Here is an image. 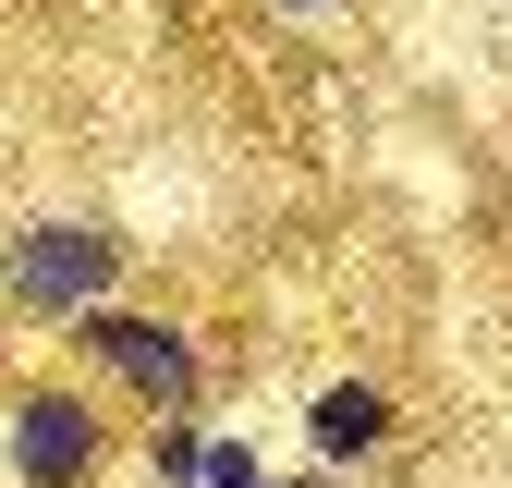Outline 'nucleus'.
Returning <instances> with one entry per match:
<instances>
[{
  "label": "nucleus",
  "mask_w": 512,
  "mask_h": 488,
  "mask_svg": "<svg viewBox=\"0 0 512 488\" xmlns=\"http://www.w3.org/2000/svg\"><path fill=\"white\" fill-rule=\"evenodd\" d=\"M208 488H293V476H256V440H220L208 427Z\"/></svg>",
  "instance_id": "423d86ee"
},
{
  "label": "nucleus",
  "mask_w": 512,
  "mask_h": 488,
  "mask_svg": "<svg viewBox=\"0 0 512 488\" xmlns=\"http://www.w3.org/2000/svg\"><path fill=\"white\" fill-rule=\"evenodd\" d=\"M122 257H135V244L98 232V220H37V232L13 244V305H37V318L74 330V318H98V305H110Z\"/></svg>",
  "instance_id": "f257e3e1"
},
{
  "label": "nucleus",
  "mask_w": 512,
  "mask_h": 488,
  "mask_svg": "<svg viewBox=\"0 0 512 488\" xmlns=\"http://www.w3.org/2000/svg\"><path fill=\"white\" fill-rule=\"evenodd\" d=\"M305 452L317 464H378V452H391V391H378V379H330V391H317L305 403Z\"/></svg>",
  "instance_id": "20e7f679"
},
{
  "label": "nucleus",
  "mask_w": 512,
  "mask_h": 488,
  "mask_svg": "<svg viewBox=\"0 0 512 488\" xmlns=\"http://www.w3.org/2000/svg\"><path fill=\"white\" fill-rule=\"evenodd\" d=\"M110 452V415L86 391H25L13 415H0V464H13V488H86Z\"/></svg>",
  "instance_id": "7ed1b4c3"
},
{
  "label": "nucleus",
  "mask_w": 512,
  "mask_h": 488,
  "mask_svg": "<svg viewBox=\"0 0 512 488\" xmlns=\"http://www.w3.org/2000/svg\"><path fill=\"white\" fill-rule=\"evenodd\" d=\"M281 13H317V0H281Z\"/></svg>",
  "instance_id": "0eeeda50"
},
{
  "label": "nucleus",
  "mask_w": 512,
  "mask_h": 488,
  "mask_svg": "<svg viewBox=\"0 0 512 488\" xmlns=\"http://www.w3.org/2000/svg\"><path fill=\"white\" fill-rule=\"evenodd\" d=\"M74 354L98 366V379H122L147 415H183V391H196V342H183V318H135V305H98V318H74Z\"/></svg>",
  "instance_id": "f03ea898"
},
{
  "label": "nucleus",
  "mask_w": 512,
  "mask_h": 488,
  "mask_svg": "<svg viewBox=\"0 0 512 488\" xmlns=\"http://www.w3.org/2000/svg\"><path fill=\"white\" fill-rule=\"evenodd\" d=\"M147 464H159V488H208V427L196 415H159L147 427Z\"/></svg>",
  "instance_id": "39448f33"
}]
</instances>
